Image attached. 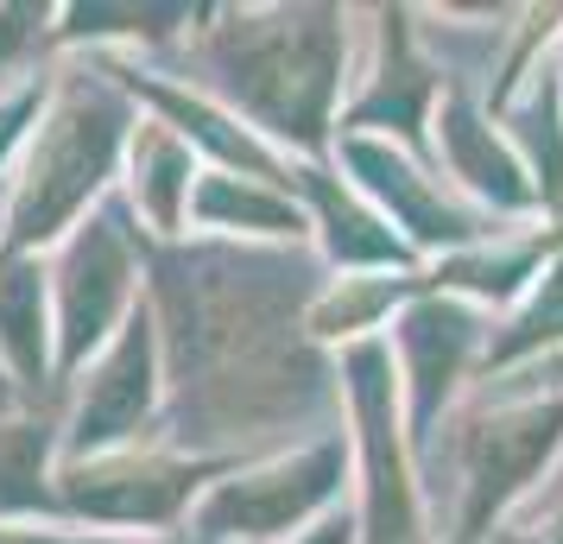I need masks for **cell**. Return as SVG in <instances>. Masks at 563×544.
<instances>
[{"label":"cell","instance_id":"cell-1","mask_svg":"<svg viewBox=\"0 0 563 544\" xmlns=\"http://www.w3.org/2000/svg\"><path fill=\"white\" fill-rule=\"evenodd\" d=\"M146 304L165 348V424L184 456H222V443L305 424L342 392L335 355L305 330L323 291L298 247L260 241H146Z\"/></svg>","mask_w":563,"mask_h":544},{"label":"cell","instance_id":"cell-2","mask_svg":"<svg viewBox=\"0 0 563 544\" xmlns=\"http://www.w3.org/2000/svg\"><path fill=\"white\" fill-rule=\"evenodd\" d=\"M209 96L285 158L330 153L349 89V13L342 7H234L197 32Z\"/></svg>","mask_w":563,"mask_h":544},{"label":"cell","instance_id":"cell-3","mask_svg":"<svg viewBox=\"0 0 563 544\" xmlns=\"http://www.w3.org/2000/svg\"><path fill=\"white\" fill-rule=\"evenodd\" d=\"M140 127L128 82L114 70H64L52 77L45 114L32 127L20 171L7 184L0 254H45L82 215H96L102 190L114 184L128 140Z\"/></svg>","mask_w":563,"mask_h":544},{"label":"cell","instance_id":"cell-4","mask_svg":"<svg viewBox=\"0 0 563 544\" xmlns=\"http://www.w3.org/2000/svg\"><path fill=\"white\" fill-rule=\"evenodd\" d=\"M349 456L355 443L349 431H317V437L291 443L266 463H234L216 488L197 500V513L184 525L190 544H285L305 539L310 525L342 513V488H349Z\"/></svg>","mask_w":563,"mask_h":544},{"label":"cell","instance_id":"cell-5","mask_svg":"<svg viewBox=\"0 0 563 544\" xmlns=\"http://www.w3.org/2000/svg\"><path fill=\"white\" fill-rule=\"evenodd\" d=\"M342 406H349V443L361 456V507H355V544H431L424 525V493L411 481V437L406 406H399V367L386 336L355 342L335 355Z\"/></svg>","mask_w":563,"mask_h":544},{"label":"cell","instance_id":"cell-6","mask_svg":"<svg viewBox=\"0 0 563 544\" xmlns=\"http://www.w3.org/2000/svg\"><path fill=\"white\" fill-rule=\"evenodd\" d=\"M234 456H184V449H114V456H82V463H57V500L64 519L102 539H178V525H190L197 500H203Z\"/></svg>","mask_w":563,"mask_h":544},{"label":"cell","instance_id":"cell-7","mask_svg":"<svg viewBox=\"0 0 563 544\" xmlns=\"http://www.w3.org/2000/svg\"><path fill=\"white\" fill-rule=\"evenodd\" d=\"M52 273V336H57V380H77L102 355L114 330L140 311V229L128 203H102L82 215L45 259Z\"/></svg>","mask_w":563,"mask_h":544},{"label":"cell","instance_id":"cell-8","mask_svg":"<svg viewBox=\"0 0 563 544\" xmlns=\"http://www.w3.org/2000/svg\"><path fill=\"white\" fill-rule=\"evenodd\" d=\"M563 456V392L500 399L462 424V500L450 544H494L507 513Z\"/></svg>","mask_w":563,"mask_h":544},{"label":"cell","instance_id":"cell-9","mask_svg":"<svg viewBox=\"0 0 563 544\" xmlns=\"http://www.w3.org/2000/svg\"><path fill=\"white\" fill-rule=\"evenodd\" d=\"M165 424V348H158L153 304L140 298V311L114 330L96 362L77 374V399L64 418V463L82 456H114V449H140Z\"/></svg>","mask_w":563,"mask_h":544},{"label":"cell","instance_id":"cell-10","mask_svg":"<svg viewBox=\"0 0 563 544\" xmlns=\"http://www.w3.org/2000/svg\"><path fill=\"white\" fill-rule=\"evenodd\" d=\"M487 311L450 291H424L411 298L399 323H393V367H399V406H406V437L411 449H424L437 431L443 406L456 399V387L468 380V367L487 355Z\"/></svg>","mask_w":563,"mask_h":544},{"label":"cell","instance_id":"cell-11","mask_svg":"<svg viewBox=\"0 0 563 544\" xmlns=\"http://www.w3.org/2000/svg\"><path fill=\"white\" fill-rule=\"evenodd\" d=\"M335 158L355 171V190L399 229V241H406L411 254H437V247L462 254V247H475L487 234H500V229H487L475 209H462L456 197H450L411 153H399L393 140H361V133H349V140H335Z\"/></svg>","mask_w":563,"mask_h":544},{"label":"cell","instance_id":"cell-12","mask_svg":"<svg viewBox=\"0 0 563 544\" xmlns=\"http://www.w3.org/2000/svg\"><path fill=\"white\" fill-rule=\"evenodd\" d=\"M380 20V52L367 64V77L361 89L342 102V127L335 140H393L399 153H424V127L437 121V102H443V70H437L424 45H418V32H411V13L406 7H380L374 13Z\"/></svg>","mask_w":563,"mask_h":544},{"label":"cell","instance_id":"cell-13","mask_svg":"<svg viewBox=\"0 0 563 544\" xmlns=\"http://www.w3.org/2000/svg\"><path fill=\"white\" fill-rule=\"evenodd\" d=\"M437 158L450 165V178L468 190V197H482L494 215H544L538 203V184L526 171V158L512 146L507 133L487 127V114L475 108V96H462L456 82L443 89V102H437Z\"/></svg>","mask_w":563,"mask_h":544},{"label":"cell","instance_id":"cell-14","mask_svg":"<svg viewBox=\"0 0 563 544\" xmlns=\"http://www.w3.org/2000/svg\"><path fill=\"white\" fill-rule=\"evenodd\" d=\"M291 197L305 203L310 229L323 241V259H330L335 273H411L418 266V254L399 241V229L361 190H349V178H330L323 165L298 158Z\"/></svg>","mask_w":563,"mask_h":544},{"label":"cell","instance_id":"cell-15","mask_svg":"<svg viewBox=\"0 0 563 544\" xmlns=\"http://www.w3.org/2000/svg\"><path fill=\"white\" fill-rule=\"evenodd\" d=\"M203 165L158 114H140L128 140V215L146 222V241H190V197H197Z\"/></svg>","mask_w":563,"mask_h":544},{"label":"cell","instance_id":"cell-16","mask_svg":"<svg viewBox=\"0 0 563 544\" xmlns=\"http://www.w3.org/2000/svg\"><path fill=\"white\" fill-rule=\"evenodd\" d=\"M0 362H7V387L26 399H38L57 380L45 254H0Z\"/></svg>","mask_w":563,"mask_h":544},{"label":"cell","instance_id":"cell-17","mask_svg":"<svg viewBox=\"0 0 563 544\" xmlns=\"http://www.w3.org/2000/svg\"><path fill=\"white\" fill-rule=\"evenodd\" d=\"M190 234L209 241H260V247H291L298 234H310L305 203L279 190V184L241 178V171H209L197 178L190 197Z\"/></svg>","mask_w":563,"mask_h":544},{"label":"cell","instance_id":"cell-18","mask_svg":"<svg viewBox=\"0 0 563 544\" xmlns=\"http://www.w3.org/2000/svg\"><path fill=\"white\" fill-rule=\"evenodd\" d=\"M57 437L45 412H0V525H70L57 500Z\"/></svg>","mask_w":563,"mask_h":544},{"label":"cell","instance_id":"cell-19","mask_svg":"<svg viewBox=\"0 0 563 544\" xmlns=\"http://www.w3.org/2000/svg\"><path fill=\"white\" fill-rule=\"evenodd\" d=\"M551 355H563V247L544 259V273L526 286V298L507 311V323H494L482 374H507V367L551 362Z\"/></svg>","mask_w":563,"mask_h":544},{"label":"cell","instance_id":"cell-20","mask_svg":"<svg viewBox=\"0 0 563 544\" xmlns=\"http://www.w3.org/2000/svg\"><path fill=\"white\" fill-rule=\"evenodd\" d=\"M45 96H52V77H26L0 89V184H13V171H20V153L45 114Z\"/></svg>","mask_w":563,"mask_h":544},{"label":"cell","instance_id":"cell-21","mask_svg":"<svg viewBox=\"0 0 563 544\" xmlns=\"http://www.w3.org/2000/svg\"><path fill=\"white\" fill-rule=\"evenodd\" d=\"M45 20H57L52 7H0V77L7 70H26V57L52 38Z\"/></svg>","mask_w":563,"mask_h":544},{"label":"cell","instance_id":"cell-22","mask_svg":"<svg viewBox=\"0 0 563 544\" xmlns=\"http://www.w3.org/2000/svg\"><path fill=\"white\" fill-rule=\"evenodd\" d=\"M0 544H128V539H102L82 525H0Z\"/></svg>","mask_w":563,"mask_h":544},{"label":"cell","instance_id":"cell-23","mask_svg":"<svg viewBox=\"0 0 563 544\" xmlns=\"http://www.w3.org/2000/svg\"><path fill=\"white\" fill-rule=\"evenodd\" d=\"M494 544H563V507L526 519V525H500V532H494Z\"/></svg>","mask_w":563,"mask_h":544},{"label":"cell","instance_id":"cell-24","mask_svg":"<svg viewBox=\"0 0 563 544\" xmlns=\"http://www.w3.org/2000/svg\"><path fill=\"white\" fill-rule=\"evenodd\" d=\"M291 544H355V519H323V525H310L305 539H291Z\"/></svg>","mask_w":563,"mask_h":544},{"label":"cell","instance_id":"cell-25","mask_svg":"<svg viewBox=\"0 0 563 544\" xmlns=\"http://www.w3.org/2000/svg\"><path fill=\"white\" fill-rule=\"evenodd\" d=\"M538 374L551 380V392H563V355H551V362H538Z\"/></svg>","mask_w":563,"mask_h":544},{"label":"cell","instance_id":"cell-26","mask_svg":"<svg viewBox=\"0 0 563 544\" xmlns=\"http://www.w3.org/2000/svg\"><path fill=\"white\" fill-rule=\"evenodd\" d=\"M153 544H190V539H184V532H178V539H153Z\"/></svg>","mask_w":563,"mask_h":544},{"label":"cell","instance_id":"cell-27","mask_svg":"<svg viewBox=\"0 0 563 544\" xmlns=\"http://www.w3.org/2000/svg\"><path fill=\"white\" fill-rule=\"evenodd\" d=\"M0 412H7V387H0Z\"/></svg>","mask_w":563,"mask_h":544},{"label":"cell","instance_id":"cell-28","mask_svg":"<svg viewBox=\"0 0 563 544\" xmlns=\"http://www.w3.org/2000/svg\"><path fill=\"white\" fill-rule=\"evenodd\" d=\"M0 387H7V380H0ZM7 392H13V387H7Z\"/></svg>","mask_w":563,"mask_h":544}]
</instances>
